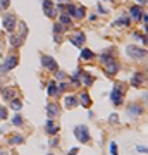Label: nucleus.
I'll use <instances>...</instances> for the list:
<instances>
[{"label":"nucleus","instance_id":"1","mask_svg":"<svg viewBox=\"0 0 148 155\" xmlns=\"http://www.w3.org/2000/svg\"><path fill=\"white\" fill-rule=\"evenodd\" d=\"M126 54L131 59H134V60H141V59H145L147 57V50L141 48V47H134V45H129L126 48Z\"/></svg>","mask_w":148,"mask_h":155},{"label":"nucleus","instance_id":"2","mask_svg":"<svg viewBox=\"0 0 148 155\" xmlns=\"http://www.w3.org/2000/svg\"><path fill=\"white\" fill-rule=\"evenodd\" d=\"M122 95H124V86H122V85H115V86H114V90H112V93H110L112 104L120 105V104H122Z\"/></svg>","mask_w":148,"mask_h":155},{"label":"nucleus","instance_id":"3","mask_svg":"<svg viewBox=\"0 0 148 155\" xmlns=\"http://www.w3.org/2000/svg\"><path fill=\"white\" fill-rule=\"evenodd\" d=\"M74 134H76V138H78L81 143L90 141V133H88V127H86V126H76V129H74Z\"/></svg>","mask_w":148,"mask_h":155},{"label":"nucleus","instance_id":"4","mask_svg":"<svg viewBox=\"0 0 148 155\" xmlns=\"http://www.w3.org/2000/svg\"><path fill=\"white\" fill-rule=\"evenodd\" d=\"M85 42H86V35L85 33H81V31H76V33H72L71 35V43L74 45V47H83L85 45Z\"/></svg>","mask_w":148,"mask_h":155},{"label":"nucleus","instance_id":"5","mask_svg":"<svg viewBox=\"0 0 148 155\" xmlns=\"http://www.w3.org/2000/svg\"><path fill=\"white\" fill-rule=\"evenodd\" d=\"M16 66H17V57H16V55H10L7 60H5V62L0 66V76H2V72H7V71L14 69Z\"/></svg>","mask_w":148,"mask_h":155},{"label":"nucleus","instance_id":"6","mask_svg":"<svg viewBox=\"0 0 148 155\" xmlns=\"http://www.w3.org/2000/svg\"><path fill=\"white\" fill-rule=\"evenodd\" d=\"M16 22H17V21H16L14 16H5V17L2 19V26L7 29L9 33H12V31H14V28H16Z\"/></svg>","mask_w":148,"mask_h":155},{"label":"nucleus","instance_id":"7","mask_svg":"<svg viewBox=\"0 0 148 155\" xmlns=\"http://www.w3.org/2000/svg\"><path fill=\"white\" fill-rule=\"evenodd\" d=\"M42 64H43V67H45V69L57 71V62L52 59V57H48V55H43L42 57Z\"/></svg>","mask_w":148,"mask_h":155},{"label":"nucleus","instance_id":"8","mask_svg":"<svg viewBox=\"0 0 148 155\" xmlns=\"http://www.w3.org/2000/svg\"><path fill=\"white\" fill-rule=\"evenodd\" d=\"M43 10H45V14L48 16L50 19H54V17L57 16L55 9H54V4H52L50 0H43Z\"/></svg>","mask_w":148,"mask_h":155},{"label":"nucleus","instance_id":"9","mask_svg":"<svg viewBox=\"0 0 148 155\" xmlns=\"http://www.w3.org/2000/svg\"><path fill=\"white\" fill-rule=\"evenodd\" d=\"M59 112H60V109H59V105H57V104H48V105H47V114H48L50 119L57 117V116H59Z\"/></svg>","mask_w":148,"mask_h":155},{"label":"nucleus","instance_id":"10","mask_svg":"<svg viewBox=\"0 0 148 155\" xmlns=\"http://www.w3.org/2000/svg\"><path fill=\"white\" fill-rule=\"evenodd\" d=\"M117 69H119V66L115 64V60H110V62L105 64V71H107V74H109V76H114V74L117 72Z\"/></svg>","mask_w":148,"mask_h":155},{"label":"nucleus","instance_id":"11","mask_svg":"<svg viewBox=\"0 0 148 155\" xmlns=\"http://www.w3.org/2000/svg\"><path fill=\"white\" fill-rule=\"evenodd\" d=\"M59 129H60L59 124H55L52 119L47 121V133H48V134H57V133H59Z\"/></svg>","mask_w":148,"mask_h":155},{"label":"nucleus","instance_id":"12","mask_svg":"<svg viewBox=\"0 0 148 155\" xmlns=\"http://www.w3.org/2000/svg\"><path fill=\"white\" fill-rule=\"evenodd\" d=\"M127 114H129L131 117L141 116V107H140V105H136V104H131V105L127 107Z\"/></svg>","mask_w":148,"mask_h":155},{"label":"nucleus","instance_id":"13","mask_svg":"<svg viewBox=\"0 0 148 155\" xmlns=\"http://www.w3.org/2000/svg\"><path fill=\"white\" fill-rule=\"evenodd\" d=\"M64 105L67 107V109H74V107L78 105V98H76V97H72V95H67L65 100H64Z\"/></svg>","mask_w":148,"mask_h":155},{"label":"nucleus","instance_id":"14","mask_svg":"<svg viewBox=\"0 0 148 155\" xmlns=\"http://www.w3.org/2000/svg\"><path fill=\"white\" fill-rule=\"evenodd\" d=\"M129 12H131V16H133L134 21H140V19H141V9H140V5H133V7L129 9Z\"/></svg>","mask_w":148,"mask_h":155},{"label":"nucleus","instance_id":"15","mask_svg":"<svg viewBox=\"0 0 148 155\" xmlns=\"http://www.w3.org/2000/svg\"><path fill=\"white\" fill-rule=\"evenodd\" d=\"M2 95H4V100H12V97L16 95V90L14 88H4Z\"/></svg>","mask_w":148,"mask_h":155},{"label":"nucleus","instance_id":"16","mask_svg":"<svg viewBox=\"0 0 148 155\" xmlns=\"http://www.w3.org/2000/svg\"><path fill=\"white\" fill-rule=\"evenodd\" d=\"M47 92H48V95H52V97H59V95H60V92H59V88H57V85L54 81L48 83V90H47Z\"/></svg>","mask_w":148,"mask_h":155},{"label":"nucleus","instance_id":"17","mask_svg":"<svg viewBox=\"0 0 148 155\" xmlns=\"http://www.w3.org/2000/svg\"><path fill=\"white\" fill-rule=\"evenodd\" d=\"M72 16H74L76 19H83V17H85V5H78V7L74 9Z\"/></svg>","mask_w":148,"mask_h":155},{"label":"nucleus","instance_id":"18","mask_svg":"<svg viewBox=\"0 0 148 155\" xmlns=\"http://www.w3.org/2000/svg\"><path fill=\"white\" fill-rule=\"evenodd\" d=\"M79 78H81V83H83L85 86H90L93 83V78L90 76V74H86V72H81V74H79Z\"/></svg>","mask_w":148,"mask_h":155},{"label":"nucleus","instance_id":"19","mask_svg":"<svg viewBox=\"0 0 148 155\" xmlns=\"http://www.w3.org/2000/svg\"><path fill=\"white\" fill-rule=\"evenodd\" d=\"M141 83H143V76H141V72H136V74L133 76V81H131V85L138 88V86H140Z\"/></svg>","mask_w":148,"mask_h":155},{"label":"nucleus","instance_id":"20","mask_svg":"<svg viewBox=\"0 0 148 155\" xmlns=\"http://www.w3.org/2000/svg\"><path fill=\"white\" fill-rule=\"evenodd\" d=\"M79 100H81V105H83V107H90V105H91V98H90V95H86V93H83V95L79 97Z\"/></svg>","mask_w":148,"mask_h":155},{"label":"nucleus","instance_id":"21","mask_svg":"<svg viewBox=\"0 0 148 155\" xmlns=\"http://www.w3.org/2000/svg\"><path fill=\"white\" fill-rule=\"evenodd\" d=\"M22 40H24V38H22V36H10V43H12V47H19V45H21L22 43Z\"/></svg>","mask_w":148,"mask_h":155},{"label":"nucleus","instance_id":"22","mask_svg":"<svg viewBox=\"0 0 148 155\" xmlns=\"http://www.w3.org/2000/svg\"><path fill=\"white\" fill-rule=\"evenodd\" d=\"M110 60H114V57L110 54H102L100 55V62L102 64H107V62H110Z\"/></svg>","mask_w":148,"mask_h":155},{"label":"nucleus","instance_id":"23","mask_svg":"<svg viewBox=\"0 0 148 155\" xmlns=\"http://www.w3.org/2000/svg\"><path fill=\"white\" fill-rule=\"evenodd\" d=\"M93 57H95V54H93L91 50L85 48L83 52H81V59H93Z\"/></svg>","mask_w":148,"mask_h":155},{"label":"nucleus","instance_id":"24","mask_svg":"<svg viewBox=\"0 0 148 155\" xmlns=\"http://www.w3.org/2000/svg\"><path fill=\"white\" fill-rule=\"evenodd\" d=\"M9 141H10L12 145H19V143H22V141H24V138H22V136H17V134H14V136H12Z\"/></svg>","mask_w":148,"mask_h":155},{"label":"nucleus","instance_id":"25","mask_svg":"<svg viewBox=\"0 0 148 155\" xmlns=\"http://www.w3.org/2000/svg\"><path fill=\"white\" fill-rule=\"evenodd\" d=\"M60 22H62L64 26H69L71 24V16L69 14H62L60 16Z\"/></svg>","mask_w":148,"mask_h":155},{"label":"nucleus","instance_id":"26","mask_svg":"<svg viewBox=\"0 0 148 155\" xmlns=\"http://www.w3.org/2000/svg\"><path fill=\"white\" fill-rule=\"evenodd\" d=\"M10 107H12L14 110H21L22 104H21V102H19V100H12V104H10Z\"/></svg>","mask_w":148,"mask_h":155},{"label":"nucleus","instance_id":"27","mask_svg":"<svg viewBox=\"0 0 148 155\" xmlns=\"http://www.w3.org/2000/svg\"><path fill=\"white\" fill-rule=\"evenodd\" d=\"M115 24H117V26H127V24H129V19H126V17H120L119 21H115Z\"/></svg>","mask_w":148,"mask_h":155},{"label":"nucleus","instance_id":"28","mask_svg":"<svg viewBox=\"0 0 148 155\" xmlns=\"http://www.w3.org/2000/svg\"><path fill=\"white\" fill-rule=\"evenodd\" d=\"M12 122H14L16 126H21V124H22V117H21V116H16L14 119H12Z\"/></svg>","mask_w":148,"mask_h":155},{"label":"nucleus","instance_id":"29","mask_svg":"<svg viewBox=\"0 0 148 155\" xmlns=\"http://www.w3.org/2000/svg\"><path fill=\"white\" fill-rule=\"evenodd\" d=\"M0 119H7V110H5V109H4V107H0Z\"/></svg>","mask_w":148,"mask_h":155},{"label":"nucleus","instance_id":"30","mask_svg":"<svg viewBox=\"0 0 148 155\" xmlns=\"http://www.w3.org/2000/svg\"><path fill=\"white\" fill-rule=\"evenodd\" d=\"M9 7V0H0V9H7Z\"/></svg>","mask_w":148,"mask_h":155},{"label":"nucleus","instance_id":"31","mask_svg":"<svg viewBox=\"0 0 148 155\" xmlns=\"http://www.w3.org/2000/svg\"><path fill=\"white\" fill-rule=\"evenodd\" d=\"M110 152H112V155H117V145H115V143L110 145Z\"/></svg>","mask_w":148,"mask_h":155},{"label":"nucleus","instance_id":"32","mask_svg":"<svg viewBox=\"0 0 148 155\" xmlns=\"http://www.w3.org/2000/svg\"><path fill=\"white\" fill-rule=\"evenodd\" d=\"M55 78H57V79H64V72H62V71H57Z\"/></svg>","mask_w":148,"mask_h":155},{"label":"nucleus","instance_id":"33","mask_svg":"<svg viewBox=\"0 0 148 155\" xmlns=\"http://www.w3.org/2000/svg\"><path fill=\"white\" fill-rule=\"evenodd\" d=\"M59 145V140L57 138H52V141H50V147H57Z\"/></svg>","mask_w":148,"mask_h":155},{"label":"nucleus","instance_id":"34","mask_svg":"<svg viewBox=\"0 0 148 155\" xmlns=\"http://www.w3.org/2000/svg\"><path fill=\"white\" fill-rule=\"evenodd\" d=\"M110 122H117V121H119V117H117V114H112V117H110Z\"/></svg>","mask_w":148,"mask_h":155},{"label":"nucleus","instance_id":"35","mask_svg":"<svg viewBox=\"0 0 148 155\" xmlns=\"http://www.w3.org/2000/svg\"><path fill=\"white\" fill-rule=\"evenodd\" d=\"M69 155H78V148H72L69 152Z\"/></svg>","mask_w":148,"mask_h":155},{"label":"nucleus","instance_id":"36","mask_svg":"<svg viewBox=\"0 0 148 155\" xmlns=\"http://www.w3.org/2000/svg\"><path fill=\"white\" fill-rule=\"evenodd\" d=\"M48 155H54V154H48Z\"/></svg>","mask_w":148,"mask_h":155}]
</instances>
